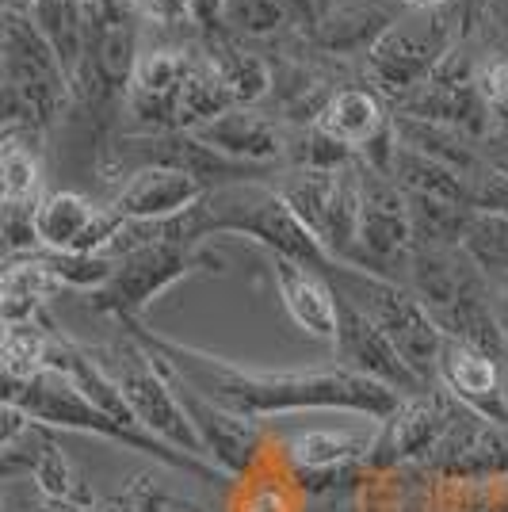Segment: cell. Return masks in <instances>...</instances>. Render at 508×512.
Instances as JSON below:
<instances>
[{
    "instance_id": "5b68a950",
    "label": "cell",
    "mask_w": 508,
    "mask_h": 512,
    "mask_svg": "<svg viewBox=\"0 0 508 512\" xmlns=\"http://www.w3.org/2000/svg\"><path fill=\"white\" fill-rule=\"evenodd\" d=\"M329 283L337 287V295L356 302L363 314L398 344L405 363L421 379L436 383V363H440V348H444L447 337L436 325V318L428 314V306L417 299L413 287H405L390 276H379V272L348 268V264H337L329 272Z\"/></svg>"
},
{
    "instance_id": "7a4b0ae2",
    "label": "cell",
    "mask_w": 508,
    "mask_h": 512,
    "mask_svg": "<svg viewBox=\"0 0 508 512\" xmlns=\"http://www.w3.org/2000/svg\"><path fill=\"white\" fill-rule=\"evenodd\" d=\"M180 234L188 245H199L207 237L237 234L264 245L272 256H291L298 264L329 276L340 260L329 256L314 230L291 211L279 188H264L260 180L211 188L191 211L180 214Z\"/></svg>"
},
{
    "instance_id": "ac0fdd59",
    "label": "cell",
    "mask_w": 508,
    "mask_h": 512,
    "mask_svg": "<svg viewBox=\"0 0 508 512\" xmlns=\"http://www.w3.org/2000/svg\"><path fill=\"white\" fill-rule=\"evenodd\" d=\"M436 386H444L455 402L482 413L493 425H508V386L505 363L493 360L482 348L447 337L436 363Z\"/></svg>"
},
{
    "instance_id": "f546056e",
    "label": "cell",
    "mask_w": 508,
    "mask_h": 512,
    "mask_svg": "<svg viewBox=\"0 0 508 512\" xmlns=\"http://www.w3.org/2000/svg\"><path fill=\"white\" fill-rule=\"evenodd\" d=\"M54 344H58V337L46 333L39 318L4 325V344H0L4 379H31V375L46 371L54 360Z\"/></svg>"
},
{
    "instance_id": "484cf974",
    "label": "cell",
    "mask_w": 508,
    "mask_h": 512,
    "mask_svg": "<svg viewBox=\"0 0 508 512\" xmlns=\"http://www.w3.org/2000/svg\"><path fill=\"white\" fill-rule=\"evenodd\" d=\"M65 283L50 268H46L43 253L12 256L4 264V279H0V310H4V325L12 321L39 318V310L54 291H62Z\"/></svg>"
},
{
    "instance_id": "52a82bcc",
    "label": "cell",
    "mask_w": 508,
    "mask_h": 512,
    "mask_svg": "<svg viewBox=\"0 0 508 512\" xmlns=\"http://www.w3.org/2000/svg\"><path fill=\"white\" fill-rule=\"evenodd\" d=\"M455 35H459V23H455L451 8L398 16L379 43L363 54L375 92L394 96V104H398L405 92L424 85L444 65V58L455 50Z\"/></svg>"
},
{
    "instance_id": "9c48e42d",
    "label": "cell",
    "mask_w": 508,
    "mask_h": 512,
    "mask_svg": "<svg viewBox=\"0 0 508 512\" xmlns=\"http://www.w3.org/2000/svg\"><path fill=\"white\" fill-rule=\"evenodd\" d=\"M360 180H363L360 237H356V249H352V256L344 264L394 279V268L402 260L409 264V256H413L409 195L394 184L390 172L371 169L367 161H360Z\"/></svg>"
},
{
    "instance_id": "7bdbcfd3",
    "label": "cell",
    "mask_w": 508,
    "mask_h": 512,
    "mask_svg": "<svg viewBox=\"0 0 508 512\" xmlns=\"http://www.w3.org/2000/svg\"><path fill=\"white\" fill-rule=\"evenodd\" d=\"M489 16L501 27H508V0H489Z\"/></svg>"
},
{
    "instance_id": "e575fe53",
    "label": "cell",
    "mask_w": 508,
    "mask_h": 512,
    "mask_svg": "<svg viewBox=\"0 0 508 512\" xmlns=\"http://www.w3.org/2000/svg\"><path fill=\"white\" fill-rule=\"evenodd\" d=\"M46 260V268L62 279L65 287H81V291H100L111 272H115V256L104 253H50V249H39Z\"/></svg>"
},
{
    "instance_id": "603a6c76",
    "label": "cell",
    "mask_w": 508,
    "mask_h": 512,
    "mask_svg": "<svg viewBox=\"0 0 508 512\" xmlns=\"http://www.w3.org/2000/svg\"><path fill=\"white\" fill-rule=\"evenodd\" d=\"M191 134L199 142H207L211 150L226 153L233 161H245V165H260V169H272L287 150L283 130L253 107H230L218 119L195 127Z\"/></svg>"
},
{
    "instance_id": "44dd1931",
    "label": "cell",
    "mask_w": 508,
    "mask_h": 512,
    "mask_svg": "<svg viewBox=\"0 0 508 512\" xmlns=\"http://www.w3.org/2000/svg\"><path fill=\"white\" fill-rule=\"evenodd\" d=\"M207 192L211 188L188 172L149 165V169L130 172L107 207L123 214L127 222H161V218H176V214L191 211Z\"/></svg>"
},
{
    "instance_id": "7402d4cb",
    "label": "cell",
    "mask_w": 508,
    "mask_h": 512,
    "mask_svg": "<svg viewBox=\"0 0 508 512\" xmlns=\"http://www.w3.org/2000/svg\"><path fill=\"white\" fill-rule=\"evenodd\" d=\"M314 130H321L325 138H333L340 146H348L356 157H363L394 130V111L386 107L382 92H375V88H337L314 119Z\"/></svg>"
},
{
    "instance_id": "e0dca14e",
    "label": "cell",
    "mask_w": 508,
    "mask_h": 512,
    "mask_svg": "<svg viewBox=\"0 0 508 512\" xmlns=\"http://www.w3.org/2000/svg\"><path fill=\"white\" fill-rule=\"evenodd\" d=\"M337 356L344 367H352V371H360V375H367V379H375V383L398 390L402 398L405 394H421V390L432 386L428 379H421V375L405 363V356L398 352V344L390 341L379 325L367 318L352 299H344V295H340Z\"/></svg>"
},
{
    "instance_id": "cb8c5ba5",
    "label": "cell",
    "mask_w": 508,
    "mask_h": 512,
    "mask_svg": "<svg viewBox=\"0 0 508 512\" xmlns=\"http://www.w3.org/2000/svg\"><path fill=\"white\" fill-rule=\"evenodd\" d=\"M398 20L379 0H344L325 8V16L314 23V43L329 54H367Z\"/></svg>"
},
{
    "instance_id": "74e56055",
    "label": "cell",
    "mask_w": 508,
    "mask_h": 512,
    "mask_svg": "<svg viewBox=\"0 0 508 512\" xmlns=\"http://www.w3.org/2000/svg\"><path fill=\"white\" fill-rule=\"evenodd\" d=\"M142 16L157 23H180L191 16V0H138Z\"/></svg>"
},
{
    "instance_id": "277c9868",
    "label": "cell",
    "mask_w": 508,
    "mask_h": 512,
    "mask_svg": "<svg viewBox=\"0 0 508 512\" xmlns=\"http://www.w3.org/2000/svg\"><path fill=\"white\" fill-rule=\"evenodd\" d=\"M4 130L43 138L73 100V81L31 12L4 8Z\"/></svg>"
},
{
    "instance_id": "ba28073f",
    "label": "cell",
    "mask_w": 508,
    "mask_h": 512,
    "mask_svg": "<svg viewBox=\"0 0 508 512\" xmlns=\"http://www.w3.org/2000/svg\"><path fill=\"white\" fill-rule=\"evenodd\" d=\"M211 256L199 245H184V241H149L142 249L115 256V272L100 291H92L88 302L92 310L111 314L123 325L138 321V314L146 310L157 295H165L172 283L188 279L191 272L207 268Z\"/></svg>"
},
{
    "instance_id": "b9f144b4",
    "label": "cell",
    "mask_w": 508,
    "mask_h": 512,
    "mask_svg": "<svg viewBox=\"0 0 508 512\" xmlns=\"http://www.w3.org/2000/svg\"><path fill=\"white\" fill-rule=\"evenodd\" d=\"M43 512H88V505H73V501H43Z\"/></svg>"
},
{
    "instance_id": "4316f807",
    "label": "cell",
    "mask_w": 508,
    "mask_h": 512,
    "mask_svg": "<svg viewBox=\"0 0 508 512\" xmlns=\"http://www.w3.org/2000/svg\"><path fill=\"white\" fill-rule=\"evenodd\" d=\"M409 218H413V249H459L478 211L451 199L409 195Z\"/></svg>"
},
{
    "instance_id": "836d02e7",
    "label": "cell",
    "mask_w": 508,
    "mask_h": 512,
    "mask_svg": "<svg viewBox=\"0 0 508 512\" xmlns=\"http://www.w3.org/2000/svg\"><path fill=\"white\" fill-rule=\"evenodd\" d=\"M463 249L474 256V264L493 276H508V218L505 214H478Z\"/></svg>"
},
{
    "instance_id": "f1b7e54d",
    "label": "cell",
    "mask_w": 508,
    "mask_h": 512,
    "mask_svg": "<svg viewBox=\"0 0 508 512\" xmlns=\"http://www.w3.org/2000/svg\"><path fill=\"white\" fill-rule=\"evenodd\" d=\"M39 138L4 130V150H0V195L4 203H39L43 195V165H39Z\"/></svg>"
},
{
    "instance_id": "30bf717a",
    "label": "cell",
    "mask_w": 508,
    "mask_h": 512,
    "mask_svg": "<svg viewBox=\"0 0 508 512\" xmlns=\"http://www.w3.org/2000/svg\"><path fill=\"white\" fill-rule=\"evenodd\" d=\"M379 421L367 432L356 428H310L283 444V459L291 463L295 486L306 493H337L360 486L371 474V448H375Z\"/></svg>"
},
{
    "instance_id": "8fae6325",
    "label": "cell",
    "mask_w": 508,
    "mask_h": 512,
    "mask_svg": "<svg viewBox=\"0 0 508 512\" xmlns=\"http://www.w3.org/2000/svg\"><path fill=\"white\" fill-rule=\"evenodd\" d=\"M195 62L191 46H157L138 58L127 88V115L134 134H172L184 130V88Z\"/></svg>"
},
{
    "instance_id": "83f0119b",
    "label": "cell",
    "mask_w": 508,
    "mask_h": 512,
    "mask_svg": "<svg viewBox=\"0 0 508 512\" xmlns=\"http://www.w3.org/2000/svg\"><path fill=\"white\" fill-rule=\"evenodd\" d=\"M390 176L405 195H428V199H451V203H466L470 207V192H466V180L459 172H451L447 165L424 157V153L409 150V146H394L390 157Z\"/></svg>"
},
{
    "instance_id": "ab89813d",
    "label": "cell",
    "mask_w": 508,
    "mask_h": 512,
    "mask_svg": "<svg viewBox=\"0 0 508 512\" xmlns=\"http://www.w3.org/2000/svg\"><path fill=\"white\" fill-rule=\"evenodd\" d=\"M405 12H447L451 0H398Z\"/></svg>"
},
{
    "instance_id": "8992f818",
    "label": "cell",
    "mask_w": 508,
    "mask_h": 512,
    "mask_svg": "<svg viewBox=\"0 0 508 512\" xmlns=\"http://www.w3.org/2000/svg\"><path fill=\"white\" fill-rule=\"evenodd\" d=\"M100 360H104L107 371L115 375V383L123 386L134 417H138L157 440H165V444L176 451H188L195 459H207V448H203L199 432H195L191 417L184 413V406H180V394H176V383H172L169 367L157 360L146 344L138 341V337H130V341L100 352ZM207 463H211V459H207Z\"/></svg>"
},
{
    "instance_id": "d4e9b609",
    "label": "cell",
    "mask_w": 508,
    "mask_h": 512,
    "mask_svg": "<svg viewBox=\"0 0 508 512\" xmlns=\"http://www.w3.org/2000/svg\"><path fill=\"white\" fill-rule=\"evenodd\" d=\"M394 130H398L402 146L440 161L451 172H459L463 180H470V176H478V172L486 169V157L478 153V142L459 134V130L428 123V119H413V115H402V111H394Z\"/></svg>"
},
{
    "instance_id": "d590c367",
    "label": "cell",
    "mask_w": 508,
    "mask_h": 512,
    "mask_svg": "<svg viewBox=\"0 0 508 512\" xmlns=\"http://www.w3.org/2000/svg\"><path fill=\"white\" fill-rule=\"evenodd\" d=\"M466 192H470V207L478 214H505L508 218V176L493 169L489 161L478 176L466 180Z\"/></svg>"
},
{
    "instance_id": "1f68e13d",
    "label": "cell",
    "mask_w": 508,
    "mask_h": 512,
    "mask_svg": "<svg viewBox=\"0 0 508 512\" xmlns=\"http://www.w3.org/2000/svg\"><path fill=\"white\" fill-rule=\"evenodd\" d=\"M211 62L218 65V73L226 77V85L233 88L237 104L241 107H253L268 88H272V69L264 58H256L249 50H241L237 43H226V39H214L207 46Z\"/></svg>"
},
{
    "instance_id": "ffe728a7",
    "label": "cell",
    "mask_w": 508,
    "mask_h": 512,
    "mask_svg": "<svg viewBox=\"0 0 508 512\" xmlns=\"http://www.w3.org/2000/svg\"><path fill=\"white\" fill-rule=\"evenodd\" d=\"M409 287L428 306V314H444L466 299L489 295L486 272L474 264V256L459 249H413L409 256Z\"/></svg>"
},
{
    "instance_id": "8d00e7d4",
    "label": "cell",
    "mask_w": 508,
    "mask_h": 512,
    "mask_svg": "<svg viewBox=\"0 0 508 512\" xmlns=\"http://www.w3.org/2000/svg\"><path fill=\"white\" fill-rule=\"evenodd\" d=\"M295 482H260L249 486L233 512H298Z\"/></svg>"
},
{
    "instance_id": "4dcf8cb0",
    "label": "cell",
    "mask_w": 508,
    "mask_h": 512,
    "mask_svg": "<svg viewBox=\"0 0 508 512\" xmlns=\"http://www.w3.org/2000/svg\"><path fill=\"white\" fill-rule=\"evenodd\" d=\"M337 180L340 169H302L298 165L287 184L279 188L283 199L291 203V211L314 230V237L321 241V230H325V218H329V207H333V195H337Z\"/></svg>"
},
{
    "instance_id": "9a60e30c",
    "label": "cell",
    "mask_w": 508,
    "mask_h": 512,
    "mask_svg": "<svg viewBox=\"0 0 508 512\" xmlns=\"http://www.w3.org/2000/svg\"><path fill=\"white\" fill-rule=\"evenodd\" d=\"M172 383H176V394H180V406H184V413H188L195 432H199V440H203V448H207V459L226 478L249 474L260 463V451H264V428H260V421L218 406V402H211L207 394H199L195 386H188L176 375H172Z\"/></svg>"
},
{
    "instance_id": "5bb4252c",
    "label": "cell",
    "mask_w": 508,
    "mask_h": 512,
    "mask_svg": "<svg viewBox=\"0 0 508 512\" xmlns=\"http://www.w3.org/2000/svg\"><path fill=\"white\" fill-rule=\"evenodd\" d=\"M421 470L444 482H493L508 474V425H493L459 402L440 444L424 455Z\"/></svg>"
},
{
    "instance_id": "f35d334b",
    "label": "cell",
    "mask_w": 508,
    "mask_h": 512,
    "mask_svg": "<svg viewBox=\"0 0 508 512\" xmlns=\"http://www.w3.org/2000/svg\"><path fill=\"white\" fill-rule=\"evenodd\" d=\"M478 153L486 157L493 169L508 176V127H497L493 134H486V138L478 142Z\"/></svg>"
},
{
    "instance_id": "6da1fadb",
    "label": "cell",
    "mask_w": 508,
    "mask_h": 512,
    "mask_svg": "<svg viewBox=\"0 0 508 512\" xmlns=\"http://www.w3.org/2000/svg\"><path fill=\"white\" fill-rule=\"evenodd\" d=\"M130 337L146 344L157 360L169 367L176 379L195 386L211 402L245 413V417H283V413H356L367 421L390 417L402 394L390 386L367 379L352 367H245L226 356H214L207 348L172 341L165 333H153L142 321L127 325Z\"/></svg>"
},
{
    "instance_id": "3957f363",
    "label": "cell",
    "mask_w": 508,
    "mask_h": 512,
    "mask_svg": "<svg viewBox=\"0 0 508 512\" xmlns=\"http://www.w3.org/2000/svg\"><path fill=\"white\" fill-rule=\"evenodd\" d=\"M4 402L20 406L23 413H31L39 425L46 428H69V432H88V436H104L111 444H123L130 451H142L149 459L165 463L172 470H184L199 482H222L226 474L207 463V459H195L188 451L169 448L165 440H157L146 428H130L115 417H107L104 409L88 398L81 386L73 383L65 371L58 367H46L31 379H4Z\"/></svg>"
},
{
    "instance_id": "2e32d148",
    "label": "cell",
    "mask_w": 508,
    "mask_h": 512,
    "mask_svg": "<svg viewBox=\"0 0 508 512\" xmlns=\"http://www.w3.org/2000/svg\"><path fill=\"white\" fill-rule=\"evenodd\" d=\"M123 222V214L96 207L81 192H50L35 207V234L50 253H104Z\"/></svg>"
},
{
    "instance_id": "d6986e66",
    "label": "cell",
    "mask_w": 508,
    "mask_h": 512,
    "mask_svg": "<svg viewBox=\"0 0 508 512\" xmlns=\"http://www.w3.org/2000/svg\"><path fill=\"white\" fill-rule=\"evenodd\" d=\"M272 276H276L279 299L283 310L291 314L298 329L314 341L337 344L340 337V295L329 283V276H321L314 268L298 264L291 256H272Z\"/></svg>"
},
{
    "instance_id": "d6a6232c",
    "label": "cell",
    "mask_w": 508,
    "mask_h": 512,
    "mask_svg": "<svg viewBox=\"0 0 508 512\" xmlns=\"http://www.w3.org/2000/svg\"><path fill=\"white\" fill-rule=\"evenodd\" d=\"M31 478H35V486L43 493V501H73V505H96L92 501V493L85 490V478H81V470L69 463V455L58 448V440H54V428H50V436H46L43 444V455H39V463L31 470Z\"/></svg>"
},
{
    "instance_id": "ee69618b",
    "label": "cell",
    "mask_w": 508,
    "mask_h": 512,
    "mask_svg": "<svg viewBox=\"0 0 508 512\" xmlns=\"http://www.w3.org/2000/svg\"><path fill=\"white\" fill-rule=\"evenodd\" d=\"M318 8H329V0H318Z\"/></svg>"
},
{
    "instance_id": "60d3db41",
    "label": "cell",
    "mask_w": 508,
    "mask_h": 512,
    "mask_svg": "<svg viewBox=\"0 0 508 512\" xmlns=\"http://www.w3.org/2000/svg\"><path fill=\"white\" fill-rule=\"evenodd\" d=\"M153 512H207V509H203V505H195V501H184V497H172L169 493V497H165Z\"/></svg>"
},
{
    "instance_id": "7c38bea8",
    "label": "cell",
    "mask_w": 508,
    "mask_h": 512,
    "mask_svg": "<svg viewBox=\"0 0 508 512\" xmlns=\"http://www.w3.org/2000/svg\"><path fill=\"white\" fill-rule=\"evenodd\" d=\"M459 413V402L447 394L444 386H428L421 394H405L398 409L379 421L375 448H371V474L375 470H394L405 463L421 467L424 455L440 444L451 421Z\"/></svg>"
},
{
    "instance_id": "4fadbf2b",
    "label": "cell",
    "mask_w": 508,
    "mask_h": 512,
    "mask_svg": "<svg viewBox=\"0 0 508 512\" xmlns=\"http://www.w3.org/2000/svg\"><path fill=\"white\" fill-rule=\"evenodd\" d=\"M394 111L402 115H413V119H428V123H440V127H451L482 142L486 134H493V111H489L486 96L478 88V77L459 65V54L451 50L444 58V65L417 85L413 92H405L402 100L394 104Z\"/></svg>"
}]
</instances>
